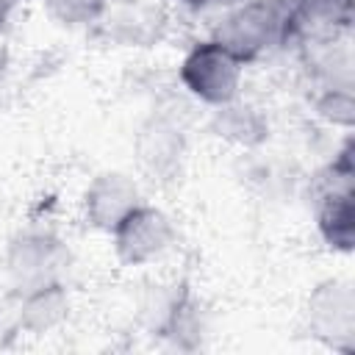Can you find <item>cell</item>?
<instances>
[{
	"instance_id": "obj_1",
	"label": "cell",
	"mask_w": 355,
	"mask_h": 355,
	"mask_svg": "<svg viewBox=\"0 0 355 355\" xmlns=\"http://www.w3.org/2000/svg\"><path fill=\"white\" fill-rule=\"evenodd\" d=\"M300 36L288 0H244L230 6L214 39L225 44L244 67L277 47L294 44Z\"/></svg>"
},
{
	"instance_id": "obj_2",
	"label": "cell",
	"mask_w": 355,
	"mask_h": 355,
	"mask_svg": "<svg viewBox=\"0 0 355 355\" xmlns=\"http://www.w3.org/2000/svg\"><path fill=\"white\" fill-rule=\"evenodd\" d=\"M241 78H244V64L214 36L197 42L180 61L183 89L200 103H208L214 108L233 103L239 97Z\"/></svg>"
},
{
	"instance_id": "obj_3",
	"label": "cell",
	"mask_w": 355,
	"mask_h": 355,
	"mask_svg": "<svg viewBox=\"0 0 355 355\" xmlns=\"http://www.w3.org/2000/svg\"><path fill=\"white\" fill-rule=\"evenodd\" d=\"M352 197V144L347 141L316 183V227L324 244L336 252H349L355 241Z\"/></svg>"
},
{
	"instance_id": "obj_4",
	"label": "cell",
	"mask_w": 355,
	"mask_h": 355,
	"mask_svg": "<svg viewBox=\"0 0 355 355\" xmlns=\"http://www.w3.org/2000/svg\"><path fill=\"white\" fill-rule=\"evenodd\" d=\"M108 236L114 241V252L119 263L147 266L169 250V244L175 241V227L164 211L139 202L116 222V227Z\"/></svg>"
},
{
	"instance_id": "obj_5",
	"label": "cell",
	"mask_w": 355,
	"mask_h": 355,
	"mask_svg": "<svg viewBox=\"0 0 355 355\" xmlns=\"http://www.w3.org/2000/svg\"><path fill=\"white\" fill-rule=\"evenodd\" d=\"M308 330L313 338L336 349H349L355 330V297L349 283L327 280L308 297Z\"/></svg>"
},
{
	"instance_id": "obj_6",
	"label": "cell",
	"mask_w": 355,
	"mask_h": 355,
	"mask_svg": "<svg viewBox=\"0 0 355 355\" xmlns=\"http://www.w3.org/2000/svg\"><path fill=\"white\" fill-rule=\"evenodd\" d=\"M141 202L139 186L125 172H100L83 191V216L92 227L111 233L116 222Z\"/></svg>"
},
{
	"instance_id": "obj_7",
	"label": "cell",
	"mask_w": 355,
	"mask_h": 355,
	"mask_svg": "<svg viewBox=\"0 0 355 355\" xmlns=\"http://www.w3.org/2000/svg\"><path fill=\"white\" fill-rule=\"evenodd\" d=\"M61 247L55 239L50 236H22L19 241H14L11 252H8V272L14 277V286L19 288V294L39 288L44 283H55L58 275L55 269L61 266Z\"/></svg>"
},
{
	"instance_id": "obj_8",
	"label": "cell",
	"mask_w": 355,
	"mask_h": 355,
	"mask_svg": "<svg viewBox=\"0 0 355 355\" xmlns=\"http://www.w3.org/2000/svg\"><path fill=\"white\" fill-rule=\"evenodd\" d=\"M288 6H291V14L297 19L300 36L349 31L352 0H288Z\"/></svg>"
},
{
	"instance_id": "obj_9",
	"label": "cell",
	"mask_w": 355,
	"mask_h": 355,
	"mask_svg": "<svg viewBox=\"0 0 355 355\" xmlns=\"http://www.w3.org/2000/svg\"><path fill=\"white\" fill-rule=\"evenodd\" d=\"M214 133L230 144L239 147H255L266 139L269 133V122L266 116L252 108V105H241V103H225L216 108L214 114Z\"/></svg>"
},
{
	"instance_id": "obj_10",
	"label": "cell",
	"mask_w": 355,
	"mask_h": 355,
	"mask_svg": "<svg viewBox=\"0 0 355 355\" xmlns=\"http://www.w3.org/2000/svg\"><path fill=\"white\" fill-rule=\"evenodd\" d=\"M22 297L19 305V322L25 330L31 333H47L50 327H55L64 313H67V291L61 286V280L55 283H44L39 288H31Z\"/></svg>"
},
{
	"instance_id": "obj_11",
	"label": "cell",
	"mask_w": 355,
	"mask_h": 355,
	"mask_svg": "<svg viewBox=\"0 0 355 355\" xmlns=\"http://www.w3.org/2000/svg\"><path fill=\"white\" fill-rule=\"evenodd\" d=\"M42 6L55 22L80 28V25L97 22L105 14L108 0H42Z\"/></svg>"
},
{
	"instance_id": "obj_12",
	"label": "cell",
	"mask_w": 355,
	"mask_h": 355,
	"mask_svg": "<svg viewBox=\"0 0 355 355\" xmlns=\"http://www.w3.org/2000/svg\"><path fill=\"white\" fill-rule=\"evenodd\" d=\"M324 92L316 97V111L327 122L338 128H349L355 116V103H352V86H322Z\"/></svg>"
},
{
	"instance_id": "obj_13",
	"label": "cell",
	"mask_w": 355,
	"mask_h": 355,
	"mask_svg": "<svg viewBox=\"0 0 355 355\" xmlns=\"http://www.w3.org/2000/svg\"><path fill=\"white\" fill-rule=\"evenodd\" d=\"M147 133H150V136H153V139L158 141V150H161V128L155 125V130H147ZM147 155H150V153H147ZM166 161L172 164V158H169V155H164V158H158V161H155V155H150V158H144V164H147V166L153 164V169H161V166H164Z\"/></svg>"
},
{
	"instance_id": "obj_14",
	"label": "cell",
	"mask_w": 355,
	"mask_h": 355,
	"mask_svg": "<svg viewBox=\"0 0 355 355\" xmlns=\"http://www.w3.org/2000/svg\"><path fill=\"white\" fill-rule=\"evenodd\" d=\"M183 8H189V11H202V8H208V6H214L216 0H178Z\"/></svg>"
},
{
	"instance_id": "obj_15",
	"label": "cell",
	"mask_w": 355,
	"mask_h": 355,
	"mask_svg": "<svg viewBox=\"0 0 355 355\" xmlns=\"http://www.w3.org/2000/svg\"><path fill=\"white\" fill-rule=\"evenodd\" d=\"M14 6H17V0H0V28L8 22V17H11Z\"/></svg>"
},
{
	"instance_id": "obj_16",
	"label": "cell",
	"mask_w": 355,
	"mask_h": 355,
	"mask_svg": "<svg viewBox=\"0 0 355 355\" xmlns=\"http://www.w3.org/2000/svg\"><path fill=\"white\" fill-rule=\"evenodd\" d=\"M216 3H225V6H236V3H244V0H216Z\"/></svg>"
}]
</instances>
